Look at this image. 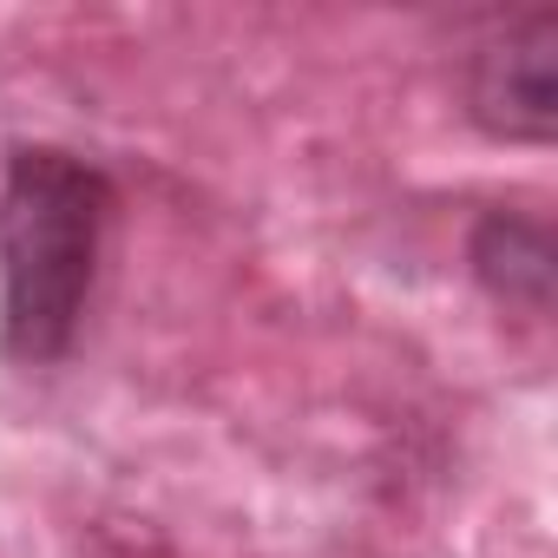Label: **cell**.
<instances>
[{"mask_svg": "<svg viewBox=\"0 0 558 558\" xmlns=\"http://www.w3.org/2000/svg\"><path fill=\"white\" fill-rule=\"evenodd\" d=\"M112 178L66 145H14L0 165V349L21 368L66 362L99 283Z\"/></svg>", "mask_w": 558, "mask_h": 558, "instance_id": "6da1fadb", "label": "cell"}, {"mask_svg": "<svg viewBox=\"0 0 558 558\" xmlns=\"http://www.w3.org/2000/svg\"><path fill=\"white\" fill-rule=\"evenodd\" d=\"M466 112L512 145H545L558 119V8L493 21L466 47Z\"/></svg>", "mask_w": 558, "mask_h": 558, "instance_id": "7a4b0ae2", "label": "cell"}, {"mask_svg": "<svg viewBox=\"0 0 558 558\" xmlns=\"http://www.w3.org/2000/svg\"><path fill=\"white\" fill-rule=\"evenodd\" d=\"M473 276L493 290V303L545 316L551 310V230L519 210H486L473 230Z\"/></svg>", "mask_w": 558, "mask_h": 558, "instance_id": "3957f363", "label": "cell"}]
</instances>
